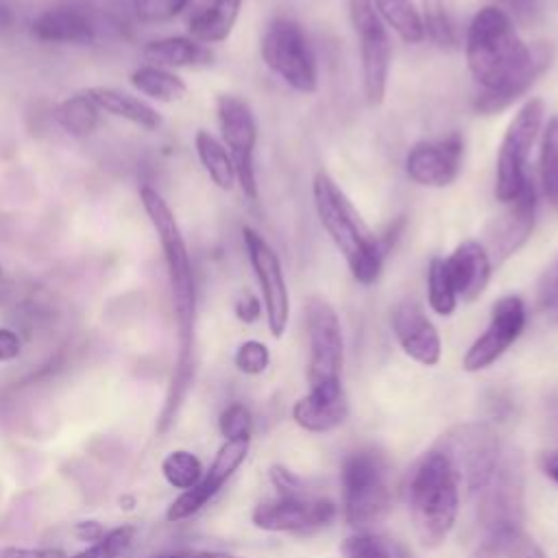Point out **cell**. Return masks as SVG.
Here are the masks:
<instances>
[{"label":"cell","instance_id":"1","mask_svg":"<svg viewBox=\"0 0 558 558\" xmlns=\"http://www.w3.org/2000/svg\"><path fill=\"white\" fill-rule=\"evenodd\" d=\"M466 65L473 81L484 89L475 109L495 113L519 100L549 65L547 46L530 48L517 33L512 17L499 7H482L464 39Z\"/></svg>","mask_w":558,"mask_h":558},{"label":"cell","instance_id":"2","mask_svg":"<svg viewBox=\"0 0 558 558\" xmlns=\"http://www.w3.org/2000/svg\"><path fill=\"white\" fill-rule=\"evenodd\" d=\"M142 207L159 238L172 301H174V316L179 327V357L177 366L168 386V395L163 401V408L157 418V432L166 434L172 423L177 421L185 397L190 392L192 379H194V327H196V283H194V270L187 253V244L183 240L181 227L168 205V201L150 185H144L140 190Z\"/></svg>","mask_w":558,"mask_h":558},{"label":"cell","instance_id":"3","mask_svg":"<svg viewBox=\"0 0 558 558\" xmlns=\"http://www.w3.org/2000/svg\"><path fill=\"white\" fill-rule=\"evenodd\" d=\"M312 198L320 227L344 257L353 279L362 286L375 283L384 264L379 235L371 231L357 207L325 170L312 179Z\"/></svg>","mask_w":558,"mask_h":558},{"label":"cell","instance_id":"4","mask_svg":"<svg viewBox=\"0 0 558 558\" xmlns=\"http://www.w3.org/2000/svg\"><path fill=\"white\" fill-rule=\"evenodd\" d=\"M405 495L410 519L421 545H442L456 525L462 493L451 466L434 447L412 466Z\"/></svg>","mask_w":558,"mask_h":558},{"label":"cell","instance_id":"5","mask_svg":"<svg viewBox=\"0 0 558 558\" xmlns=\"http://www.w3.org/2000/svg\"><path fill=\"white\" fill-rule=\"evenodd\" d=\"M268 480L275 486V497L259 501L251 521L266 532L307 534L329 525L338 517V506L331 497L312 488L301 475L288 466L272 464Z\"/></svg>","mask_w":558,"mask_h":558},{"label":"cell","instance_id":"6","mask_svg":"<svg viewBox=\"0 0 558 558\" xmlns=\"http://www.w3.org/2000/svg\"><path fill=\"white\" fill-rule=\"evenodd\" d=\"M342 517L355 530H371L392 506V473L373 447L351 451L340 466Z\"/></svg>","mask_w":558,"mask_h":558},{"label":"cell","instance_id":"7","mask_svg":"<svg viewBox=\"0 0 558 558\" xmlns=\"http://www.w3.org/2000/svg\"><path fill=\"white\" fill-rule=\"evenodd\" d=\"M434 449L451 466L462 495L482 493L499 466V436L482 421L449 427L434 442Z\"/></svg>","mask_w":558,"mask_h":558},{"label":"cell","instance_id":"8","mask_svg":"<svg viewBox=\"0 0 558 558\" xmlns=\"http://www.w3.org/2000/svg\"><path fill=\"white\" fill-rule=\"evenodd\" d=\"M259 52L264 65L286 85L301 94L318 87V65L303 28L290 17H272L262 35Z\"/></svg>","mask_w":558,"mask_h":558},{"label":"cell","instance_id":"9","mask_svg":"<svg viewBox=\"0 0 558 558\" xmlns=\"http://www.w3.org/2000/svg\"><path fill=\"white\" fill-rule=\"evenodd\" d=\"M545 102L541 98H527L510 120L497 153L495 170V196L499 203H510L527 177V161L532 146L543 129Z\"/></svg>","mask_w":558,"mask_h":558},{"label":"cell","instance_id":"10","mask_svg":"<svg viewBox=\"0 0 558 558\" xmlns=\"http://www.w3.org/2000/svg\"><path fill=\"white\" fill-rule=\"evenodd\" d=\"M349 17L360 46L364 98L368 107H379L386 98L390 61H392V44H390L388 28L377 15L371 0H351Z\"/></svg>","mask_w":558,"mask_h":558},{"label":"cell","instance_id":"11","mask_svg":"<svg viewBox=\"0 0 558 558\" xmlns=\"http://www.w3.org/2000/svg\"><path fill=\"white\" fill-rule=\"evenodd\" d=\"M216 116L220 126V142L225 144L233 168L238 185L248 201H257V179H255V146H257V122L253 109L240 96L222 94L216 100Z\"/></svg>","mask_w":558,"mask_h":558},{"label":"cell","instance_id":"12","mask_svg":"<svg viewBox=\"0 0 558 558\" xmlns=\"http://www.w3.org/2000/svg\"><path fill=\"white\" fill-rule=\"evenodd\" d=\"M307 327V381L310 386L340 381L344 362V338L338 312L320 296L307 299L305 305Z\"/></svg>","mask_w":558,"mask_h":558},{"label":"cell","instance_id":"13","mask_svg":"<svg viewBox=\"0 0 558 558\" xmlns=\"http://www.w3.org/2000/svg\"><path fill=\"white\" fill-rule=\"evenodd\" d=\"M242 238L248 264L257 277L268 329L275 338H281L290 320V290L281 259L275 248L264 240V235L253 227H242Z\"/></svg>","mask_w":558,"mask_h":558},{"label":"cell","instance_id":"14","mask_svg":"<svg viewBox=\"0 0 558 558\" xmlns=\"http://www.w3.org/2000/svg\"><path fill=\"white\" fill-rule=\"evenodd\" d=\"M525 329V303L517 294H506L493 303L490 320L484 333H480L462 357L466 373H480L493 366L523 333Z\"/></svg>","mask_w":558,"mask_h":558},{"label":"cell","instance_id":"15","mask_svg":"<svg viewBox=\"0 0 558 558\" xmlns=\"http://www.w3.org/2000/svg\"><path fill=\"white\" fill-rule=\"evenodd\" d=\"M251 440H225L216 451L209 469L203 471V477L196 486L183 490L166 510L168 521H183L203 510L229 482V477L242 466L246 460Z\"/></svg>","mask_w":558,"mask_h":558},{"label":"cell","instance_id":"16","mask_svg":"<svg viewBox=\"0 0 558 558\" xmlns=\"http://www.w3.org/2000/svg\"><path fill=\"white\" fill-rule=\"evenodd\" d=\"M462 155L464 140L458 133L418 142L405 155V174L423 187H447L462 170Z\"/></svg>","mask_w":558,"mask_h":558},{"label":"cell","instance_id":"17","mask_svg":"<svg viewBox=\"0 0 558 558\" xmlns=\"http://www.w3.org/2000/svg\"><path fill=\"white\" fill-rule=\"evenodd\" d=\"M392 333L403 353L423 364L434 366L440 360L442 342L438 329L416 301H401L392 312Z\"/></svg>","mask_w":558,"mask_h":558},{"label":"cell","instance_id":"18","mask_svg":"<svg viewBox=\"0 0 558 558\" xmlns=\"http://www.w3.org/2000/svg\"><path fill=\"white\" fill-rule=\"evenodd\" d=\"M508 209L504 216L497 220L493 233L488 235V246H490V262H504L512 253H517L527 238L532 235L534 229V218H536V190L532 181L527 179L521 192L506 203Z\"/></svg>","mask_w":558,"mask_h":558},{"label":"cell","instance_id":"19","mask_svg":"<svg viewBox=\"0 0 558 558\" xmlns=\"http://www.w3.org/2000/svg\"><path fill=\"white\" fill-rule=\"evenodd\" d=\"M349 416V399L342 381L310 386L292 405L294 423L312 434H325L342 425Z\"/></svg>","mask_w":558,"mask_h":558},{"label":"cell","instance_id":"20","mask_svg":"<svg viewBox=\"0 0 558 558\" xmlns=\"http://www.w3.org/2000/svg\"><path fill=\"white\" fill-rule=\"evenodd\" d=\"M445 268L456 296L471 303L486 290L493 272V262L484 244H480L477 240H464L449 253V257L445 259Z\"/></svg>","mask_w":558,"mask_h":558},{"label":"cell","instance_id":"21","mask_svg":"<svg viewBox=\"0 0 558 558\" xmlns=\"http://www.w3.org/2000/svg\"><path fill=\"white\" fill-rule=\"evenodd\" d=\"M33 35L52 44H87L94 37L89 17L74 7H57L44 11L33 22Z\"/></svg>","mask_w":558,"mask_h":558},{"label":"cell","instance_id":"22","mask_svg":"<svg viewBox=\"0 0 558 558\" xmlns=\"http://www.w3.org/2000/svg\"><path fill=\"white\" fill-rule=\"evenodd\" d=\"M87 96L96 102L100 111H107L116 118H122L135 126H142L146 131H155L161 126V116L159 111L148 105L144 98H137L129 92H122L118 87H92L87 89Z\"/></svg>","mask_w":558,"mask_h":558},{"label":"cell","instance_id":"23","mask_svg":"<svg viewBox=\"0 0 558 558\" xmlns=\"http://www.w3.org/2000/svg\"><path fill=\"white\" fill-rule=\"evenodd\" d=\"M244 0H211L201 11L190 17L192 39L201 44H220L225 41L242 11Z\"/></svg>","mask_w":558,"mask_h":558},{"label":"cell","instance_id":"24","mask_svg":"<svg viewBox=\"0 0 558 558\" xmlns=\"http://www.w3.org/2000/svg\"><path fill=\"white\" fill-rule=\"evenodd\" d=\"M142 52L150 65H159L166 70L198 65V63H207L211 59V52L205 44H201L192 37H183V35L153 39L144 46Z\"/></svg>","mask_w":558,"mask_h":558},{"label":"cell","instance_id":"25","mask_svg":"<svg viewBox=\"0 0 558 558\" xmlns=\"http://www.w3.org/2000/svg\"><path fill=\"white\" fill-rule=\"evenodd\" d=\"M340 551L344 558H416L405 543L375 530H355L342 541Z\"/></svg>","mask_w":558,"mask_h":558},{"label":"cell","instance_id":"26","mask_svg":"<svg viewBox=\"0 0 558 558\" xmlns=\"http://www.w3.org/2000/svg\"><path fill=\"white\" fill-rule=\"evenodd\" d=\"M194 150L196 157L201 161V166L205 168L207 177L211 179V183L220 190H231L235 185V168L233 161L225 148V144L214 137L209 131L198 129L194 135Z\"/></svg>","mask_w":558,"mask_h":558},{"label":"cell","instance_id":"27","mask_svg":"<svg viewBox=\"0 0 558 558\" xmlns=\"http://www.w3.org/2000/svg\"><path fill=\"white\" fill-rule=\"evenodd\" d=\"M131 85L140 94H144L153 100H159V102L181 100L187 92V85L179 74H174L172 70L159 68V65H150V63L133 70Z\"/></svg>","mask_w":558,"mask_h":558},{"label":"cell","instance_id":"28","mask_svg":"<svg viewBox=\"0 0 558 558\" xmlns=\"http://www.w3.org/2000/svg\"><path fill=\"white\" fill-rule=\"evenodd\" d=\"M377 15L390 26L403 41L418 44L425 39V28L418 9L412 0H371Z\"/></svg>","mask_w":558,"mask_h":558},{"label":"cell","instance_id":"29","mask_svg":"<svg viewBox=\"0 0 558 558\" xmlns=\"http://www.w3.org/2000/svg\"><path fill=\"white\" fill-rule=\"evenodd\" d=\"M98 116L100 109L96 107V102L87 96V92L70 96L68 100H63L57 109H54V120L57 124L74 135V137H85L89 135L96 124H98Z\"/></svg>","mask_w":558,"mask_h":558},{"label":"cell","instance_id":"30","mask_svg":"<svg viewBox=\"0 0 558 558\" xmlns=\"http://www.w3.org/2000/svg\"><path fill=\"white\" fill-rule=\"evenodd\" d=\"M538 174L545 198L558 209V116H551L541 131Z\"/></svg>","mask_w":558,"mask_h":558},{"label":"cell","instance_id":"31","mask_svg":"<svg viewBox=\"0 0 558 558\" xmlns=\"http://www.w3.org/2000/svg\"><path fill=\"white\" fill-rule=\"evenodd\" d=\"M203 462L198 460L196 453L187 449H174L161 460V475L163 480L172 486L179 488L181 493L196 486L198 480L203 477Z\"/></svg>","mask_w":558,"mask_h":558},{"label":"cell","instance_id":"32","mask_svg":"<svg viewBox=\"0 0 558 558\" xmlns=\"http://www.w3.org/2000/svg\"><path fill=\"white\" fill-rule=\"evenodd\" d=\"M427 303L438 316H451L458 307V296L449 281L445 259L432 257L427 268Z\"/></svg>","mask_w":558,"mask_h":558},{"label":"cell","instance_id":"33","mask_svg":"<svg viewBox=\"0 0 558 558\" xmlns=\"http://www.w3.org/2000/svg\"><path fill=\"white\" fill-rule=\"evenodd\" d=\"M135 536H137L135 525H118L107 530L96 543H92L83 551L68 558H122L135 543Z\"/></svg>","mask_w":558,"mask_h":558},{"label":"cell","instance_id":"34","mask_svg":"<svg viewBox=\"0 0 558 558\" xmlns=\"http://www.w3.org/2000/svg\"><path fill=\"white\" fill-rule=\"evenodd\" d=\"M218 429L225 440H251L253 414L244 403H229L218 418Z\"/></svg>","mask_w":558,"mask_h":558},{"label":"cell","instance_id":"35","mask_svg":"<svg viewBox=\"0 0 558 558\" xmlns=\"http://www.w3.org/2000/svg\"><path fill=\"white\" fill-rule=\"evenodd\" d=\"M423 4H425V15H421V20H423L425 37H432L440 46H451L456 41V35H453L456 31L447 11L442 9V0H423Z\"/></svg>","mask_w":558,"mask_h":558},{"label":"cell","instance_id":"36","mask_svg":"<svg viewBox=\"0 0 558 558\" xmlns=\"http://www.w3.org/2000/svg\"><path fill=\"white\" fill-rule=\"evenodd\" d=\"M233 364L244 375H259L270 364V351L259 340H244L233 355Z\"/></svg>","mask_w":558,"mask_h":558},{"label":"cell","instance_id":"37","mask_svg":"<svg viewBox=\"0 0 558 558\" xmlns=\"http://www.w3.org/2000/svg\"><path fill=\"white\" fill-rule=\"evenodd\" d=\"M499 554H506L508 558H545V551L538 547L534 538H530L523 527H514L506 534H501L495 541Z\"/></svg>","mask_w":558,"mask_h":558},{"label":"cell","instance_id":"38","mask_svg":"<svg viewBox=\"0 0 558 558\" xmlns=\"http://www.w3.org/2000/svg\"><path fill=\"white\" fill-rule=\"evenodd\" d=\"M190 0H133L135 15L142 22H166L177 17Z\"/></svg>","mask_w":558,"mask_h":558},{"label":"cell","instance_id":"39","mask_svg":"<svg viewBox=\"0 0 558 558\" xmlns=\"http://www.w3.org/2000/svg\"><path fill=\"white\" fill-rule=\"evenodd\" d=\"M0 558H68L63 549L54 547H2Z\"/></svg>","mask_w":558,"mask_h":558},{"label":"cell","instance_id":"40","mask_svg":"<svg viewBox=\"0 0 558 558\" xmlns=\"http://www.w3.org/2000/svg\"><path fill=\"white\" fill-rule=\"evenodd\" d=\"M20 351H22L20 336L9 327H0V362L15 360Z\"/></svg>","mask_w":558,"mask_h":558},{"label":"cell","instance_id":"41","mask_svg":"<svg viewBox=\"0 0 558 558\" xmlns=\"http://www.w3.org/2000/svg\"><path fill=\"white\" fill-rule=\"evenodd\" d=\"M259 312H262V303H259V299H257L255 294H251V292H244V294L235 301V316H238L240 320H244V323L257 320Z\"/></svg>","mask_w":558,"mask_h":558},{"label":"cell","instance_id":"42","mask_svg":"<svg viewBox=\"0 0 558 558\" xmlns=\"http://www.w3.org/2000/svg\"><path fill=\"white\" fill-rule=\"evenodd\" d=\"M153 558H242V556L216 551V549H181V551H170V554H161V556H153Z\"/></svg>","mask_w":558,"mask_h":558},{"label":"cell","instance_id":"43","mask_svg":"<svg viewBox=\"0 0 558 558\" xmlns=\"http://www.w3.org/2000/svg\"><path fill=\"white\" fill-rule=\"evenodd\" d=\"M72 532H74V536L78 538V541H98L102 534H105V527L98 523V521H94V519H87V521H78L74 527H72Z\"/></svg>","mask_w":558,"mask_h":558},{"label":"cell","instance_id":"44","mask_svg":"<svg viewBox=\"0 0 558 558\" xmlns=\"http://www.w3.org/2000/svg\"><path fill=\"white\" fill-rule=\"evenodd\" d=\"M538 466L545 477H549L558 486V449H547L538 458Z\"/></svg>","mask_w":558,"mask_h":558},{"label":"cell","instance_id":"45","mask_svg":"<svg viewBox=\"0 0 558 558\" xmlns=\"http://www.w3.org/2000/svg\"><path fill=\"white\" fill-rule=\"evenodd\" d=\"M471 558H499V549L493 543H486Z\"/></svg>","mask_w":558,"mask_h":558},{"label":"cell","instance_id":"46","mask_svg":"<svg viewBox=\"0 0 558 558\" xmlns=\"http://www.w3.org/2000/svg\"><path fill=\"white\" fill-rule=\"evenodd\" d=\"M549 283H551V294H554L556 301H558V264H556V268H554V275L549 277Z\"/></svg>","mask_w":558,"mask_h":558}]
</instances>
